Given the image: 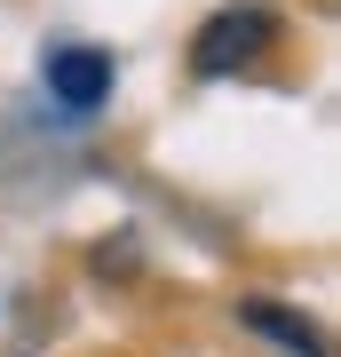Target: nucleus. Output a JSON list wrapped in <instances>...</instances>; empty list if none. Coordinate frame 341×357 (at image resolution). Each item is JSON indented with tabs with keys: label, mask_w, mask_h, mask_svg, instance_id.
<instances>
[{
	"label": "nucleus",
	"mask_w": 341,
	"mask_h": 357,
	"mask_svg": "<svg viewBox=\"0 0 341 357\" xmlns=\"http://www.w3.org/2000/svg\"><path fill=\"white\" fill-rule=\"evenodd\" d=\"M278 32H286V16L270 8V0H230V8H215L190 32V72L199 79H230V72H246L254 56L278 48Z\"/></svg>",
	"instance_id": "1"
},
{
	"label": "nucleus",
	"mask_w": 341,
	"mask_h": 357,
	"mask_svg": "<svg viewBox=\"0 0 341 357\" xmlns=\"http://www.w3.org/2000/svg\"><path fill=\"white\" fill-rule=\"evenodd\" d=\"M40 79H48V96L63 103V112H103L112 88H119V64L103 48H48Z\"/></svg>",
	"instance_id": "2"
},
{
	"label": "nucleus",
	"mask_w": 341,
	"mask_h": 357,
	"mask_svg": "<svg viewBox=\"0 0 341 357\" xmlns=\"http://www.w3.org/2000/svg\"><path fill=\"white\" fill-rule=\"evenodd\" d=\"M238 326L246 333H270L286 357H326V326L302 318V310H278V302H238Z\"/></svg>",
	"instance_id": "3"
}]
</instances>
